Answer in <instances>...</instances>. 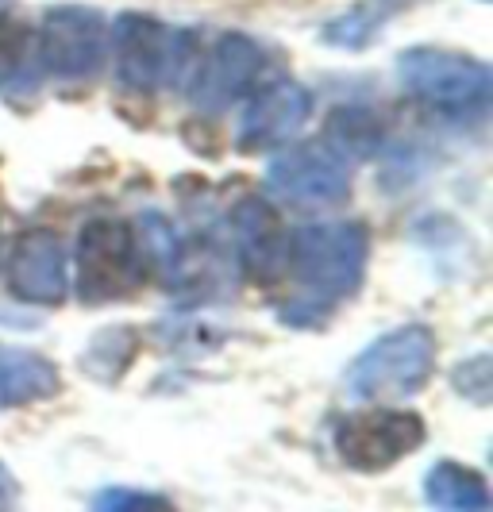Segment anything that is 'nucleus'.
<instances>
[{"instance_id": "1", "label": "nucleus", "mask_w": 493, "mask_h": 512, "mask_svg": "<svg viewBox=\"0 0 493 512\" xmlns=\"http://www.w3.org/2000/svg\"><path fill=\"white\" fill-rule=\"evenodd\" d=\"M370 258V231L359 220L309 224L289 235L286 274L293 289L278 316L289 328L316 332L324 328L343 301H351L363 285Z\"/></svg>"}, {"instance_id": "2", "label": "nucleus", "mask_w": 493, "mask_h": 512, "mask_svg": "<svg viewBox=\"0 0 493 512\" xmlns=\"http://www.w3.org/2000/svg\"><path fill=\"white\" fill-rule=\"evenodd\" d=\"M436 366V335L424 324H405L378 335L347 366V389L370 405H397L416 397Z\"/></svg>"}, {"instance_id": "3", "label": "nucleus", "mask_w": 493, "mask_h": 512, "mask_svg": "<svg viewBox=\"0 0 493 512\" xmlns=\"http://www.w3.org/2000/svg\"><path fill=\"white\" fill-rule=\"evenodd\" d=\"M397 81L420 104L451 120H482L490 108L493 77L482 58L447 47H409L397 58Z\"/></svg>"}, {"instance_id": "4", "label": "nucleus", "mask_w": 493, "mask_h": 512, "mask_svg": "<svg viewBox=\"0 0 493 512\" xmlns=\"http://www.w3.org/2000/svg\"><path fill=\"white\" fill-rule=\"evenodd\" d=\"M108 39L116 47V77L131 93L182 85L185 70L197 66V35L174 31L143 12H124Z\"/></svg>"}, {"instance_id": "5", "label": "nucleus", "mask_w": 493, "mask_h": 512, "mask_svg": "<svg viewBox=\"0 0 493 512\" xmlns=\"http://www.w3.org/2000/svg\"><path fill=\"white\" fill-rule=\"evenodd\" d=\"M143 255L135 228L124 220H89L78 235V297L85 305H108L143 285Z\"/></svg>"}, {"instance_id": "6", "label": "nucleus", "mask_w": 493, "mask_h": 512, "mask_svg": "<svg viewBox=\"0 0 493 512\" xmlns=\"http://www.w3.org/2000/svg\"><path fill=\"white\" fill-rule=\"evenodd\" d=\"M424 420L409 409H363L339 416L336 424V455L343 466L359 474H382L393 462L409 459L424 443Z\"/></svg>"}, {"instance_id": "7", "label": "nucleus", "mask_w": 493, "mask_h": 512, "mask_svg": "<svg viewBox=\"0 0 493 512\" xmlns=\"http://www.w3.org/2000/svg\"><path fill=\"white\" fill-rule=\"evenodd\" d=\"M108 58V27L104 16L85 4H58L39 27V62L58 81L97 77Z\"/></svg>"}, {"instance_id": "8", "label": "nucleus", "mask_w": 493, "mask_h": 512, "mask_svg": "<svg viewBox=\"0 0 493 512\" xmlns=\"http://www.w3.org/2000/svg\"><path fill=\"white\" fill-rule=\"evenodd\" d=\"M266 185L293 208H332L351 193V166L320 139L278 154L266 166Z\"/></svg>"}, {"instance_id": "9", "label": "nucleus", "mask_w": 493, "mask_h": 512, "mask_svg": "<svg viewBox=\"0 0 493 512\" xmlns=\"http://www.w3.org/2000/svg\"><path fill=\"white\" fill-rule=\"evenodd\" d=\"M262 66H266V58H262L259 43L247 39V35H239V31H228V35H220L212 43L205 62L193 66L197 77L189 85V101L197 104L201 112H208V116H220L243 93L255 89Z\"/></svg>"}, {"instance_id": "10", "label": "nucleus", "mask_w": 493, "mask_h": 512, "mask_svg": "<svg viewBox=\"0 0 493 512\" xmlns=\"http://www.w3.org/2000/svg\"><path fill=\"white\" fill-rule=\"evenodd\" d=\"M232 247L239 258L243 278L259 289H270L286 278L289 231L282 228V216L274 205L251 193L232 208Z\"/></svg>"}, {"instance_id": "11", "label": "nucleus", "mask_w": 493, "mask_h": 512, "mask_svg": "<svg viewBox=\"0 0 493 512\" xmlns=\"http://www.w3.org/2000/svg\"><path fill=\"white\" fill-rule=\"evenodd\" d=\"M8 289L24 305L58 308L70 293L66 243L51 228H27L16 235L8 255Z\"/></svg>"}, {"instance_id": "12", "label": "nucleus", "mask_w": 493, "mask_h": 512, "mask_svg": "<svg viewBox=\"0 0 493 512\" xmlns=\"http://www.w3.org/2000/svg\"><path fill=\"white\" fill-rule=\"evenodd\" d=\"M312 116V93L305 85L297 81H274L259 89L243 120H239V139L235 147L243 154H262V151H274L289 143L297 131L309 124Z\"/></svg>"}, {"instance_id": "13", "label": "nucleus", "mask_w": 493, "mask_h": 512, "mask_svg": "<svg viewBox=\"0 0 493 512\" xmlns=\"http://www.w3.org/2000/svg\"><path fill=\"white\" fill-rule=\"evenodd\" d=\"M62 389V374L51 359L0 343V409H24Z\"/></svg>"}, {"instance_id": "14", "label": "nucleus", "mask_w": 493, "mask_h": 512, "mask_svg": "<svg viewBox=\"0 0 493 512\" xmlns=\"http://www.w3.org/2000/svg\"><path fill=\"white\" fill-rule=\"evenodd\" d=\"M424 501L451 512H486L490 509V486L478 470L440 459L424 474Z\"/></svg>"}, {"instance_id": "15", "label": "nucleus", "mask_w": 493, "mask_h": 512, "mask_svg": "<svg viewBox=\"0 0 493 512\" xmlns=\"http://www.w3.org/2000/svg\"><path fill=\"white\" fill-rule=\"evenodd\" d=\"M401 8H405V0H363L351 12H343L320 27V43L339 47V51H363L382 35V27L390 24Z\"/></svg>"}, {"instance_id": "16", "label": "nucleus", "mask_w": 493, "mask_h": 512, "mask_svg": "<svg viewBox=\"0 0 493 512\" xmlns=\"http://www.w3.org/2000/svg\"><path fill=\"white\" fill-rule=\"evenodd\" d=\"M135 355H139V335H135V328L112 324V328H101V332L89 339V347L81 355V366H85L89 378L112 385L120 374H128Z\"/></svg>"}, {"instance_id": "17", "label": "nucleus", "mask_w": 493, "mask_h": 512, "mask_svg": "<svg viewBox=\"0 0 493 512\" xmlns=\"http://www.w3.org/2000/svg\"><path fill=\"white\" fill-rule=\"evenodd\" d=\"M382 139H386V128L366 108H339V112H332L328 135H324V143L336 147L347 162L374 158V154L382 151Z\"/></svg>"}, {"instance_id": "18", "label": "nucleus", "mask_w": 493, "mask_h": 512, "mask_svg": "<svg viewBox=\"0 0 493 512\" xmlns=\"http://www.w3.org/2000/svg\"><path fill=\"white\" fill-rule=\"evenodd\" d=\"M27 51H31V31L16 16L0 12V89L24 74Z\"/></svg>"}, {"instance_id": "19", "label": "nucleus", "mask_w": 493, "mask_h": 512, "mask_svg": "<svg viewBox=\"0 0 493 512\" xmlns=\"http://www.w3.org/2000/svg\"><path fill=\"white\" fill-rule=\"evenodd\" d=\"M451 385L467 397L470 405L486 409V405H490V397H493V359L490 355H470L467 362H459V366H455Z\"/></svg>"}, {"instance_id": "20", "label": "nucleus", "mask_w": 493, "mask_h": 512, "mask_svg": "<svg viewBox=\"0 0 493 512\" xmlns=\"http://www.w3.org/2000/svg\"><path fill=\"white\" fill-rule=\"evenodd\" d=\"M89 505H93V509H101V512H151V509H170V501H166V497H158V493H147V489H124V486L97 489Z\"/></svg>"}, {"instance_id": "21", "label": "nucleus", "mask_w": 493, "mask_h": 512, "mask_svg": "<svg viewBox=\"0 0 493 512\" xmlns=\"http://www.w3.org/2000/svg\"><path fill=\"white\" fill-rule=\"evenodd\" d=\"M20 501V482H16V474L0 462V509H12Z\"/></svg>"}, {"instance_id": "22", "label": "nucleus", "mask_w": 493, "mask_h": 512, "mask_svg": "<svg viewBox=\"0 0 493 512\" xmlns=\"http://www.w3.org/2000/svg\"><path fill=\"white\" fill-rule=\"evenodd\" d=\"M0 247H4V235H0Z\"/></svg>"}]
</instances>
